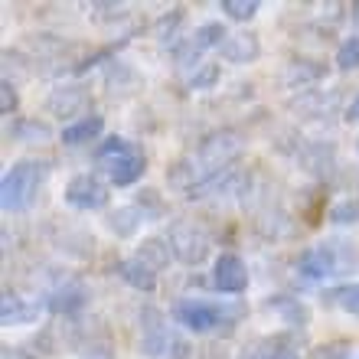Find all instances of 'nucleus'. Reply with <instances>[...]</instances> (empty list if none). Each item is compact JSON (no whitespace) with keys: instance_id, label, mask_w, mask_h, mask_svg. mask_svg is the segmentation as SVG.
Instances as JSON below:
<instances>
[{"instance_id":"nucleus-11","label":"nucleus","mask_w":359,"mask_h":359,"mask_svg":"<svg viewBox=\"0 0 359 359\" xmlns=\"http://www.w3.org/2000/svg\"><path fill=\"white\" fill-rule=\"evenodd\" d=\"M86 104H88V95L82 92V88H59V92L49 95L46 108L56 111L59 118H69V114H79Z\"/></svg>"},{"instance_id":"nucleus-8","label":"nucleus","mask_w":359,"mask_h":359,"mask_svg":"<svg viewBox=\"0 0 359 359\" xmlns=\"http://www.w3.org/2000/svg\"><path fill=\"white\" fill-rule=\"evenodd\" d=\"M212 46H226V27H222V23H203L187 46L177 49V59L180 62H189V59H196L203 49H212Z\"/></svg>"},{"instance_id":"nucleus-25","label":"nucleus","mask_w":359,"mask_h":359,"mask_svg":"<svg viewBox=\"0 0 359 359\" xmlns=\"http://www.w3.org/2000/svg\"><path fill=\"white\" fill-rule=\"evenodd\" d=\"M268 359H297L294 350H268Z\"/></svg>"},{"instance_id":"nucleus-4","label":"nucleus","mask_w":359,"mask_h":359,"mask_svg":"<svg viewBox=\"0 0 359 359\" xmlns=\"http://www.w3.org/2000/svg\"><path fill=\"white\" fill-rule=\"evenodd\" d=\"M66 203L72 209H82V212H92V209H102L108 203V187L95 173H79V177L69 180L66 187Z\"/></svg>"},{"instance_id":"nucleus-2","label":"nucleus","mask_w":359,"mask_h":359,"mask_svg":"<svg viewBox=\"0 0 359 359\" xmlns=\"http://www.w3.org/2000/svg\"><path fill=\"white\" fill-rule=\"evenodd\" d=\"M43 180H46V163L20 161L17 167H10L4 173V183H0V203H4V209L10 212V209L29 206V199L36 196Z\"/></svg>"},{"instance_id":"nucleus-12","label":"nucleus","mask_w":359,"mask_h":359,"mask_svg":"<svg viewBox=\"0 0 359 359\" xmlns=\"http://www.w3.org/2000/svg\"><path fill=\"white\" fill-rule=\"evenodd\" d=\"M104 121L102 114H86V118H79L76 124H69V128H62V144H86V141H95L98 134H102Z\"/></svg>"},{"instance_id":"nucleus-5","label":"nucleus","mask_w":359,"mask_h":359,"mask_svg":"<svg viewBox=\"0 0 359 359\" xmlns=\"http://www.w3.org/2000/svg\"><path fill=\"white\" fill-rule=\"evenodd\" d=\"M170 248L183 265H199V262L209 255V238L199 226L180 222V226L170 229Z\"/></svg>"},{"instance_id":"nucleus-23","label":"nucleus","mask_w":359,"mask_h":359,"mask_svg":"<svg viewBox=\"0 0 359 359\" xmlns=\"http://www.w3.org/2000/svg\"><path fill=\"white\" fill-rule=\"evenodd\" d=\"M17 104H20V98H17V88H13V82H0V111L4 114H13L17 111Z\"/></svg>"},{"instance_id":"nucleus-15","label":"nucleus","mask_w":359,"mask_h":359,"mask_svg":"<svg viewBox=\"0 0 359 359\" xmlns=\"http://www.w3.org/2000/svg\"><path fill=\"white\" fill-rule=\"evenodd\" d=\"M222 56H226V62H252V59L258 56V39L255 36H232V39H226Z\"/></svg>"},{"instance_id":"nucleus-13","label":"nucleus","mask_w":359,"mask_h":359,"mask_svg":"<svg viewBox=\"0 0 359 359\" xmlns=\"http://www.w3.org/2000/svg\"><path fill=\"white\" fill-rule=\"evenodd\" d=\"M36 313H39L36 304H27L23 297H13V294H7L4 304H0V320L7 327H20V323L36 320Z\"/></svg>"},{"instance_id":"nucleus-17","label":"nucleus","mask_w":359,"mask_h":359,"mask_svg":"<svg viewBox=\"0 0 359 359\" xmlns=\"http://www.w3.org/2000/svg\"><path fill=\"white\" fill-rule=\"evenodd\" d=\"M13 131V137L17 141H49L53 137V131H49V124H43V121H20V124H13L10 128Z\"/></svg>"},{"instance_id":"nucleus-21","label":"nucleus","mask_w":359,"mask_h":359,"mask_svg":"<svg viewBox=\"0 0 359 359\" xmlns=\"http://www.w3.org/2000/svg\"><path fill=\"white\" fill-rule=\"evenodd\" d=\"M219 82V66L216 62H206V66H199V72H193L189 79V88H209Z\"/></svg>"},{"instance_id":"nucleus-22","label":"nucleus","mask_w":359,"mask_h":359,"mask_svg":"<svg viewBox=\"0 0 359 359\" xmlns=\"http://www.w3.org/2000/svg\"><path fill=\"white\" fill-rule=\"evenodd\" d=\"M330 219L333 222H356L359 219V199H346V203H340V206H333Z\"/></svg>"},{"instance_id":"nucleus-9","label":"nucleus","mask_w":359,"mask_h":359,"mask_svg":"<svg viewBox=\"0 0 359 359\" xmlns=\"http://www.w3.org/2000/svg\"><path fill=\"white\" fill-rule=\"evenodd\" d=\"M118 274H121L131 287H137V291H154V284H157V268H154L151 262H144L141 255L124 258L121 265H118Z\"/></svg>"},{"instance_id":"nucleus-19","label":"nucleus","mask_w":359,"mask_h":359,"mask_svg":"<svg viewBox=\"0 0 359 359\" xmlns=\"http://www.w3.org/2000/svg\"><path fill=\"white\" fill-rule=\"evenodd\" d=\"M219 10H226V17L232 20H252L258 13V0H222Z\"/></svg>"},{"instance_id":"nucleus-20","label":"nucleus","mask_w":359,"mask_h":359,"mask_svg":"<svg viewBox=\"0 0 359 359\" xmlns=\"http://www.w3.org/2000/svg\"><path fill=\"white\" fill-rule=\"evenodd\" d=\"M141 258H144V262L151 258V265H154V268H157V265H167V258H170V248L163 245L161 238H151V242H144Z\"/></svg>"},{"instance_id":"nucleus-27","label":"nucleus","mask_w":359,"mask_h":359,"mask_svg":"<svg viewBox=\"0 0 359 359\" xmlns=\"http://www.w3.org/2000/svg\"><path fill=\"white\" fill-rule=\"evenodd\" d=\"M346 118H350V121H356V118H359V95H356V102L350 104V111H346Z\"/></svg>"},{"instance_id":"nucleus-18","label":"nucleus","mask_w":359,"mask_h":359,"mask_svg":"<svg viewBox=\"0 0 359 359\" xmlns=\"http://www.w3.org/2000/svg\"><path fill=\"white\" fill-rule=\"evenodd\" d=\"M337 66H340L343 72L359 69V36H350L340 43V49H337Z\"/></svg>"},{"instance_id":"nucleus-16","label":"nucleus","mask_w":359,"mask_h":359,"mask_svg":"<svg viewBox=\"0 0 359 359\" xmlns=\"http://www.w3.org/2000/svg\"><path fill=\"white\" fill-rule=\"evenodd\" d=\"M327 301L337 304V307H343L346 313H356L359 317V284H343V287H337V291L327 294Z\"/></svg>"},{"instance_id":"nucleus-24","label":"nucleus","mask_w":359,"mask_h":359,"mask_svg":"<svg viewBox=\"0 0 359 359\" xmlns=\"http://www.w3.org/2000/svg\"><path fill=\"white\" fill-rule=\"evenodd\" d=\"M180 20H183V13H180V10H173V17H170V20L163 17L161 23H157V36H161V39H173V27H177Z\"/></svg>"},{"instance_id":"nucleus-6","label":"nucleus","mask_w":359,"mask_h":359,"mask_svg":"<svg viewBox=\"0 0 359 359\" xmlns=\"http://www.w3.org/2000/svg\"><path fill=\"white\" fill-rule=\"evenodd\" d=\"M248 284V271H245V262L238 255H219L216 265H212V287L222 294H238L245 291Z\"/></svg>"},{"instance_id":"nucleus-14","label":"nucleus","mask_w":359,"mask_h":359,"mask_svg":"<svg viewBox=\"0 0 359 359\" xmlns=\"http://www.w3.org/2000/svg\"><path fill=\"white\" fill-rule=\"evenodd\" d=\"M144 216H147V212H144L141 206H121L108 216V229H111L114 236H134L137 226L144 222Z\"/></svg>"},{"instance_id":"nucleus-28","label":"nucleus","mask_w":359,"mask_h":359,"mask_svg":"<svg viewBox=\"0 0 359 359\" xmlns=\"http://www.w3.org/2000/svg\"><path fill=\"white\" fill-rule=\"evenodd\" d=\"M353 17H356V23H359V0L353 4Z\"/></svg>"},{"instance_id":"nucleus-26","label":"nucleus","mask_w":359,"mask_h":359,"mask_svg":"<svg viewBox=\"0 0 359 359\" xmlns=\"http://www.w3.org/2000/svg\"><path fill=\"white\" fill-rule=\"evenodd\" d=\"M4 359H29V356L23 350H10V346H7V350H4Z\"/></svg>"},{"instance_id":"nucleus-3","label":"nucleus","mask_w":359,"mask_h":359,"mask_svg":"<svg viewBox=\"0 0 359 359\" xmlns=\"http://www.w3.org/2000/svg\"><path fill=\"white\" fill-rule=\"evenodd\" d=\"M173 320L183 323V327L193 333H209V330H216L219 323H226V307L187 297V301H180L177 307H173Z\"/></svg>"},{"instance_id":"nucleus-10","label":"nucleus","mask_w":359,"mask_h":359,"mask_svg":"<svg viewBox=\"0 0 359 359\" xmlns=\"http://www.w3.org/2000/svg\"><path fill=\"white\" fill-rule=\"evenodd\" d=\"M86 301H88V294H86V287L82 284H62V287H56V291L46 297V307L53 313H76V311H82L86 307Z\"/></svg>"},{"instance_id":"nucleus-7","label":"nucleus","mask_w":359,"mask_h":359,"mask_svg":"<svg viewBox=\"0 0 359 359\" xmlns=\"http://www.w3.org/2000/svg\"><path fill=\"white\" fill-rule=\"evenodd\" d=\"M337 252H333V245H313L307 248V252H301V258H297V271L307 278V281H323V278H330V274H337Z\"/></svg>"},{"instance_id":"nucleus-1","label":"nucleus","mask_w":359,"mask_h":359,"mask_svg":"<svg viewBox=\"0 0 359 359\" xmlns=\"http://www.w3.org/2000/svg\"><path fill=\"white\" fill-rule=\"evenodd\" d=\"M95 161L104 163V170H108L114 187H131L134 180H141L144 173V154L124 137H108L98 147Z\"/></svg>"}]
</instances>
